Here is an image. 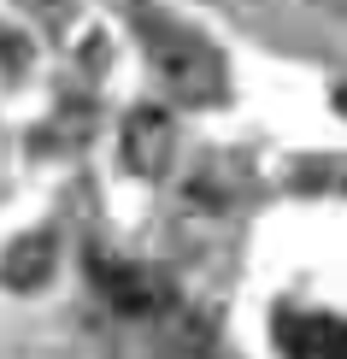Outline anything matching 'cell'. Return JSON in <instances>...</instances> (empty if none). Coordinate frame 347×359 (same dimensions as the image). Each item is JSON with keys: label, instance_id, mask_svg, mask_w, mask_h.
I'll list each match as a JSON object with an SVG mask.
<instances>
[{"label": "cell", "instance_id": "1", "mask_svg": "<svg viewBox=\"0 0 347 359\" xmlns=\"http://www.w3.org/2000/svg\"><path fill=\"white\" fill-rule=\"evenodd\" d=\"M147 53H154L159 77L171 88H183L189 100H212L218 83H224V65L218 53L206 48L194 29H177V24H147Z\"/></svg>", "mask_w": 347, "mask_h": 359}, {"label": "cell", "instance_id": "7", "mask_svg": "<svg viewBox=\"0 0 347 359\" xmlns=\"http://www.w3.org/2000/svg\"><path fill=\"white\" fill-rule=\"evenodd\" d=\"M318 6H324V12H347V0H318Z\"/></svg>", "mask_w": 347, "mask_h": 359}, {"label": "cell", "instance_id": "6", "mask_svg": "<svg viewBox=\"0 0 347 359\" xmlns=\"http://www.w3.org/2000/svg\"><path fill=\"white\" fill-rule=\"evenodd\" d=\"M18 53H24V48H18V41L6 36V29H0V65H6V59H18Z\"/></svg>", "mask_w": 347, "mask_h": 359}, {"label": "cell", "instance_id": "3", "mask_svg": "<svg viewBox=\"0 0 347 359\" xmlns=\"http://www.w3.org/2000/svg\"><path fill=\"white\" fill-rule=\"evenodd\" d=\"M88 277L107 294L112 312H130V318H147V312L165 306V283L147 271V265H124V259H88Z\"/></svg>", "mask_w": 347, "mask_h": 359}, {"label": "cell", "instance_id": "8", "mask_svg": "<svg viewBox=\"0 0 347 359\" xmlns=\"http://www.w3.org/2000/svg\"><path fill=\"white\" fill-rule=\"evenodd\" d=\"M336 107H341V118H347V88H336Z\"/></svg>", "mask_w": 347, "mask_h": 359}, {"label": "cell", "instance_id": "4", "mask_svg": "<svg viewBox=\"0 0 347 359\" xmlns=\"http://www.w3.org/2000/svg\"><path fill=\"white\" fill-rule=\"evenodd\" d=\"M171 147H177V124L165 107H135L124 118V165L135 177H159L171 165Z\"/></svg>", "mask_w": 347, "mask_h": 359}, {"label": "cell", "instance_id": "5", "mask_svg": "<svg viewBox=\"0 0 347 359\" xmlns=\"http://www.w3.org/2000/svg\"><path fill=\"white\" fill-rule=\"evenodd\" d=\"M0 277H6V289H41V283L53 277V236H24V242L6 248V259H0Z\"/></svg>", "mask_w": 347, "mask_h": 359}, {"label": "cell", "instance_id": "2", "mask_svg": "<svg viewBox=\"0 0 347 359\" xmlns=\"http://www.w3.org/2000/svg\"><path fill=\"white\" fill-rule=\"evenodd\" d=\"M271 336H277V348L289 359H347V318L336 312H277V324H271Z\"/></svg>", "mask_w": 347, "mask_h": 359}]
</instances>
